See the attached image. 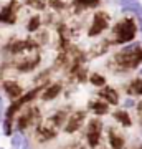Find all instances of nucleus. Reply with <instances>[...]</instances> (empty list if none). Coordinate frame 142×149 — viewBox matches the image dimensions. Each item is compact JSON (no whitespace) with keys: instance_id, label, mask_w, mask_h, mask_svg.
Returning <instances> with one entry per match:
<instances>
[{"instance_id":"nucleus-1","label":"nucleus","mask_w":142,"mask_h":149,"mask_svg":"<svg viewBox=\"0 0 142 149\" xmlns=\"http://www.w3.org/2000/svg\"><path fill=\"white\" fill-rule=\"evenodd\" d=\"M116 61L124 70H134L142 63V47L141 43H129L124 48H121L114 55Z\"/></svg>"},{"instance_id":"nucleus-16","label":"nucleus","mask_w":142,"mask_h":149,"mask_svg":"<svg viewBox=\"0 0 142 149\" xmlns=\"http://www.w3.org/2000/svg\"><path fill=\"white\" fill-rule=\"evenodd\" d=\"M89 109L94 113L96 116H104V114L109 113V104L104 103L103 100H99V98H96V100L89 101Z\"/></svg>"},{"instance_id":"nucleus-31","label":"nucleus","mask_w":142,"mask_h":149,"mask_svg":"<svg viewBox=\"0 0 142 149\" xmlns=\"http://www.w3.org/2000/svg\"><path fill=\"white\" fill-rule=\"evenodd\" d=\"M137 22H139V28H141V32H142V18H139V17H137Z\"/></svg>"},{"instance_id":"nucleus-11","label":"nucleus","mask_w":142,"mask_h":149,"mask_svg":"<svg viewBox=\"0 0 142 149\" xmlns=\"http://www.w3.org/2000/svg\"><path fill=\"white\" fill-rule=\"evenodd\" d=\"M2 90L7 93V96L10 98L12 101H15L18 100L21 95H23V90H21V86L13 80H3L2 81Z\"/></svg>"},{"instance_id":"nucleus-15","label":"nucleus","mask_w":142,"mask_h":149,"mask_svg":"<svg viewBox=\"0 0 142 149\" xmlns=\"http://www.w3.org/2000/svg\"><path fill=\"white\" fill-rule=\"evenodd\" d=\"M119 5L122 7V12H131L136 17L142 18V5L137 0H119Z\"/></svg>"},{"instance_id":"nucleus-34","label":"nucleus","mask_w":142,"mask_h":149,"mask_svg":"<svg viewBox=\"0 0 142 149\" xmlns=\"http://www.w3.org/2000/svg\"><path fill=\"white\" fill-rule=\"evenodd\" d=\"M79 149H84V148H79Z\"/></svg>"},{"instance_id":"nucleus-7","label":"nucleus","mask_w":142,"mask_h":149,"mask_svg":"<svg viewBox=\"0 0 142 149\" xmlns=\"http://www.w3.org/2000/svg\"><path fill=\"white\" fill-rule=\"evenodd\" d=\"M17 12H18V2L17 0H12L8 5H5L0 10V23L13 25L17 22Z\"/></svg>"},{"instance_id":"nucleus-21","label":"nucleus","mask_w":142,"mask_h":149,"mask_svg":"<svg viewBox=\"0 0 142 149\" xmlns=\"http://www.w3.org/2000/svg\"><path fill=\"white\" fill-rule=\"evenodd\" d=\"M40 25H42V18L38 15L32 17L30 20H28V23H26V30L32 33V32H37L38 28H40Z\"/></svg>"},{"instance_id":"nucleus-4","label":"nucleus","mask_w":142,"mask_h":149,"mask_svg":"<svg viewBox=\"0 0 142 149\" xmlns=\"http://www.w3.org/2000/svg\"><path fill=\"white\" fill-rule=\"evenodd\" d=\"M84 121H86V109H78V111L69 113L66 121H64L63 131L66 134H74L76 131H79L83 128Z\"/></svg>"},{"instance_id":"nucleus-8","label":"nucleus","mask_w":142,"mask_h":149,"mask_svg":"<svg viewBox=\"0 0 142 149\" xmlns=\"http://www.w3.org/2000/svg\"><path fill=\"white\" fill-rule=\"evenodd\" d=\"M35 136H37V139L40 143H50V141H53L58 136V131H56V128H53L50 123H46V124H40L38 126L37 131H35Z\"/></svg>"},{"instance_id":"nucleus-23","label":"nucleus","mask_w":142,"mask_h":149,"mask_svg":"<svg viewBox=\"0 0 142 149\" xmlns=\"http://www.w3.org/2000/svg\"><path fill=\"white\" fill-rule=\"evenodd\" d=\"M10 138H12V149H20L21 144H23V141H25V138L21 136V133L12 134Z\"/></svg>"},{"instance_id":"nucleus-19","label":"nucleus","mask_w":142,"mask_h":149,"mask_svg":"<svg viewBox=\"0 0 142 149\" xmlns=\"http://www.w3.org/2000/svg\"><path fill=\"white\" fill-rule=\"evenodd\" d=\"M127 93L129 95H139L142 96V78H136V80L131 81V85L127 88Z\"/></svg>"},{"instance_id":"nucleus-29","label":"nucleus","mask_w":142,"mask_h":149,"mask_svg":"<svg viewBox=\"0 0 142 149\" xmlns=\"http://www.w3.org/2000/svg\"><path fill=\"white\" fill-rule=\"evenodd\" d=\"M3 111H5V108H3V101H2V96H0V121L3 119Z\"/></svg>"},{"instance_id":"nucleus-22","label":"nucleus","mask_w":142,"mask_h":149,"mask_svg":"<svg viewBox=\"0 0 142 149\" xmlns=\"http://www.w3.org/2000/svg\"><path fill=\"white\" fill-rule=\"evenodd\" d=\"M73 5L76 8H88V7H96L98 0H74Z\"/></svg>"},{"instance_id":"nucleus-5","label":"nucleus","mask_w":142,"mask_h":149,"mask_svg":"<svg viewBox=\"0 0 142 149\" xmlns=\"http://www.w3.org/2000/svg\"><path fill=\"white\" fill-rule=\"evenodd\" d=\"M101 131H103V121L94 118L88 123L86 126V141L89 148H98V144L101 143Z\"/></svg>"},{"instance_id":"nucleus-18","label":"nucleus","mask_w":142,"mask_h":149,"mask_svg":"<svg viewBox=\"0 0 142 149\" xmlns=\"http://www.w3.org/2000/svg\"><path fill=\"white\" fill-rule=\"evenodd\" d=\"M68 114H69L68 109H60V111H56L51 118H50V119H48V123L51 124L53 128H60V126H61L64 121H66Z\"/></svg>"},{"instance_id":"nucleus-36","label":"nucleus","mask_w":142,"mask_h":149,"mask_svg":"<svg viewBox=\"0 0 142 149\" xmlns=\"http://www.w3.org/2000/svg\"><path fill=\"white\" fill-rule=\"evenodd\" d=\"M0 149H2V148H0Z\"/></svg>"},{"instance_id":"nucleus-9","label":"nucleus","mask_w":142,"mask_h":149,"mask_svg":"<svg viewBox=\"0 0 142 149\" xmlns=\"http://www.w3.org/2000/svg\"><path fill=\"white\" fill-rule=\"evenodd\" d=\"M98 96H99V100H103L104 103H107V104H111V106H117L119 104V93H117L114 88H111V86H103L99 90V93H98Z\"/></svg>"},{"instance_id":"nucleus-24","label":"nucleus","mask_w":142,"mask_h":149,"mask_svg":"<svg viewBox=\"0 0 142 149\" xmlns=\"http://www.w3.org/2000/svg\"><path fill=\"white\" fill-rule=\"evenodd\" d=\"M2 128H3V134H5V136H12V134H13V121L3 119V121H2Z\"/></svg>"},{"instance_id":"nucleus-25","label":"nucleus","mask_w":142,"mask_h":149,"mask_svg":"<svg viewBox=\"0 0 142 149\" xmlns=\"http://www.w3.org/2000/svg\"><path fill=\"white\" fill-rule=\"evenodd\" d=\"M26 3L32 7V8H37V10H43L45 5H46L45 0H26Z\"/></svg>"},{"instance_id":"nucleus-13","label":"nucleus","mask_w":142,"mask_h":149,"mask_svg":"<svg viewBox=\"0 0 142 149\" xmlns=\"http://www.w3.org/2000/svg\"><path fill=\"white\" fill-rule=\"evenodd\" d=\"M38 63H40V56H38V55L28 56V58L21 60V61L17 63V70H18L20 73H30L32 70H35L38 66Z\"/></svg>"},{"instance_id":"nucleus-20","label":"nucleus","mask_w":142,"mask_h":149,"mask_svg":"<svg viewBox=\"0 0 142 149\" xmlns=\"http://www.w3.org/2000/svg\"><path fill=\"white\" fill-rule=\"evenodd\" d=\"M89 83L96 88H103V86H106V78L99 73H93L89 76Z\"/></svg>"},{"instance_id":"nucleus-2","label":"nucleus","mask_w":142,"mask_h":149,"mask_svg":"<svg viewBox=\"0 0 142 149\" xmlns=\"http://www.w3.org/2000/svg\"><path fill=\"white\" fill-rule=\"evenodd\" d=\"M112 33H114V43L116 45H122V43H129L134 40L137 33V25L132 18H124L119 23L114 25L112 28Z\"/></svg>"},{"instance_id":"nucleus-10","label":"nucleus","mask_w":142,"mask_h":149,"mask_svg":"<svg viewBox=\"0 0 142 149\" xmlns=\"http://www.w3.org/2000/svg\"><path fill=\"white\" fill-rule=\"evenodd\" d=\"M63 91V85L61 83H51V85H48L45 86L42 90V93H40V100L45 103L48 101H53L55 98H58L60 93Z\"/></svg>"},{"instance_id":"nucleus-35","label":"nucleus","mask_w":142,"mask_h":149,"mask_svg":"<svg viewBox=\"0 0 142 149\" xmlns=\"http://www.w3.org/2000/svg\"><path fill=\"white\" fill-rule=\"evenodd\" d=\"M99 149H104V148H99Z\"/></svg>"},{"instance_id":"nucleus-27","label":"nucleus","mask_w":142,"mask_h":149,"mask_svg":"<svg viewBox=\"0 0 142 149\" xmlns=\"http://www.w3.org/2000/svg\"><path fill=\"white\" fill-rule=\"evenodd\" d=\"M50 3H51L53 8H64V7H66V5H64L63 0H51Z\"/></svg>"},{"instance_id":"nucleus-33","label":"nucleus","mask_w":142,"mask_h":149,"mask_svg":"<svg viewBox=\"0 0 142 149\" xmlns=\"http://www.w3.org/2000/svg\"><path fill=\"white\" fill-rule=\"evenodd\" d=\"M141 74H142V70H141Z\"/></svg>"},{"instance_id":"nucleus-30","label":"nucleus","mask_w":142,"mask_h":149,"mask_svg":"<svg viewBox=\"0 0 142 149\" xmlns=\"http://www.w3.org/2000/svg\"><path fill=\"white\" fill-rule=\"evenodd\" d=\"M20 149H32V148H30V143H28V141L25 139V141H23V144H21V148H20Z\"/></svg>"},{"instance_id":"nucleus-12","label":"nucleus","mask_w":142,"mask_h":149,"mask_svg":"<svg viewBox=\"0 0 142 149\" xmlns=\"http://www.w3.org/2000/svg\"><path fill=\"white\" fill-rule=\"evenodd\" d=\"M43 88H45V85H40V86H37V88H33V90L26 91L25 95H21L20 98H18V100H15L13 103H15L17 106H18V109H21V108L26 106L28 103H32L33 100H35V98H37V96L40 95V93H42Z\"/></svg>"},{"instance_id":"nucleus-3","label":"nucleus","mask_w":142,"mask_h":149,"mask_svg":"<svg viewBox=\"0 0 142 149\" xmlns=\"http://www.w3.org/2000/svg\"><path fill=\"white\" fill-rule=\"evenodd\" d=\"M38 123H40V111H38V108H25V111L20 113L15 119V131L21 133L26 128H30L33 124H38Z\"/></svg>"},{"instance_id":"nucleus-14","label":"nucleus","mask_w":142,"mask_h":149,"mask_svg":"<svg viewBox=\"0 0 142 149\" xmlns=\"http://www.w3.org/2000/svg\"><path fill=\"white\" fill-rule=\"evenodd\" d=\"M107 141H109L112 149H124V146H126V138L121 133H117L116 129L107 131Z\"/></svg>"},{"instance_id":"nucleus-6","label":"nucleus","mask_w":142,"mask_h":149,"mask_svg":"<svg viewBox=\"0 0 142 149\" xmlns=\"http://www.w3.org/2000/svg\"><path fill=\"white\" fill-rule=\"evenodd\" d=\"M109 27V17L104 12H98L93 17V23H91L89 30H88V37H98Z\"/></svg>"},{"instance_id":"nucleus-26","label":"nucleus","mask_w":142,"mask_h":149,"mask_svg":"<svg viewBox=\"0 0 142 149\" xmlns=\"http://www.w3.org/2000/svg\"><path fill=\"white\" fill-rule=\"evenodd\" d=\"M122 104H124V108H122V109H127V108H136V101H134L132 98H126Z\"/></svg>"},{"instance_id":"nucleus-17","label":"nucleus","mask_w":142,"mask_h":149,"mask_svg":"<svg viewBox=\"0 0 142 149\" xmlns=\"http://www.w3.org/2000/svg\"><path fill=\"white\" fill-rule=\"evenodd\" d=\"M112 118H114L121 126H124V128H131V126H132L131 114H129L126 109H117V111H114V113H112Z\"/></svg>"},{"instance_id":"nucleus-28","label":"nucleus","mask_w":142,"mask_h":149,"mask_svg":"<svg viewBox=\"0 0 142 149\" xmlns=\"http://www.w3.org/2000/svg\"><path fill=\"white\" fill-rule=\"evenodd\" d=\"M136 108H137V114H139V119H141V123H142V101L136 103Z\"/></svg>"},{"instance_id":"nucleus-32","label":"nucleus","mask_w":142,"mask_h":149,"mask_svg":"<svg viewBox=\"0 0 142 149\" xmlns=\"http://www.w3.org/2000/svg\"><path fill=\"white\" fill-rule=\"evenodd\" d=\"M134 149H142V144H141V146H139V148H134Z\"/></svg>"}]
</instances>
